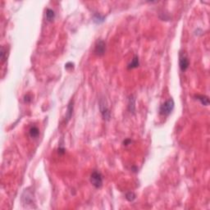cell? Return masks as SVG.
Instances as JSON below:
<instances>
[{
	"mask_svg": "<svg viewBox=\"0 0 210 210\" xmlns=\"http://www.w3.org/2000/svg\"><path fill=\"white\" fill-rule=\"evenodd\" d=\"M174 101L172 98H169L164 103H162L159 109V113L162 116H168L174 108Z\"/></svg>",
	"mask_w": 210,
	"mask_h": 210,
	"instance_id": "1",
	"label": "cell"
},
{
	"mask_svg": "<svg viewBox=\"0 0 210 210\" xmlns=\"http://www.w3.org/2000/svg\"><path fill=\"white\" fill-rule=\"evenodd\" d=\"M90 182L95 188H100L103 186V176L100 172L94 171L90 176Z\"/></svg>",
	"mask_w": 210,
	"mask_h": 210,
	"instance_id": "2",
	"label": "cell"
},
{
	"mask_svg": "<svg viewBox=\"0 0 210 210\" xmlns=\"http://www.w3.org/2000/svg\"><path fill=\"white\" fill-rule=\"evenodd\" d=\"M106 50V44L103 40H98L95 44L94 48V54L97 56H103Z\"/></svg>",
	"mask_w": 210,
	"mask_h": 210,
	"instance_id": "3",
	"label": "cell"
},
{
	"mask_svg": "<svg viewBox=\"0 0 210 210\" xmlns=\"http://www.w3.org/2000/svg\"><path fill=\"white\" fill-rule=\"evenodd\" d=\"M21 200L23 202V204L25 205H28V204H32L34 198H33V195L32 193L29 191L28 190H25L22 195V198Z\"/></svg>",
	"mask_w": 210,
	"mask_h": 210,
	"instance_id": "4",
	"label": "cell"
},
{
	"mask_svg": "<svg viewBox=\"0 0 210 210\" xmlns=\"http://www.w3.org/2000/svg\"><path fill=\"white\" fill-rule=\"evenodd\" d=\"M180 63V68L182 72H186V70L188 69L189 65H190V62H189V59H188L186 54H180V63Z\"/></svg>",
	"mask_w": 210,
	"mask_h": 210,
	"instance_id": "5",
	"label": "cell"
},
{
	"mask_svg": "<svg viewBox=\"0 0 210 210\" xmlns=\"http://www.w3.org/2000/svg\"><path fill=\"white\" fill-rule=\"evenodd\" d=\"M100 111H101V114L103 116L104 120H109L110 118V112L109 109L107 108L106 104L103 103V101L100 102Z\"/></svg>",
	"mask_w": 210,
	"mask_h": 210,
	"instance_id": "6",
	"label": "cell"
},
{
	"mask_svg": "<svg viewBox=\"0 0 210 210\" xmlns=\"http://www.w3.org/2000/svg\"><path fill=\"white\" fill-rule=\"evenodd\" d=\"M72 112H73V101L71 100L70 103H68L67 106V113H66V117H65V121L68 122L71 119V117L72 116Z\"/></svg>",
	"mask_w": 210,
	"mask_h": 210,
	"instance_id": "7",
	"label": "cell"
},
{
	"mask_svg": "<svg viewBox=\"0 0 210 210\" xmlns=\"http://www.w3.org/2000/svg\"><path fill=\"white\" fill-rule=\"evenodd\" d=\"M195 98H196V99H197V100H199V101H200L203 105H204V106H208V105L209 104V97H207L205 95H200V94H198V95H196V96H195Z\"/></svg>",
	"mask_w": 210,
	"mask_h": 210,
	"instance_id": "8",
	"label": "cell"
},
{
	"mask_svg": "<svg viewBox=\"0 0 210 210\" xmlns=\"http://www.w3.org/2000/svg\"><path fill=\"white\" fill-rule=\"evenodd\" d=\"M139 65H140V62H139V58H138L137 56H135V57H134V59L132 60V62H131L130 63L128 64V67H127V68H128V69L136 68V67H139Z\"/></svg>",
	"mask_w": 210,
	"mask_h": 210,
	"instance_id": "9",
	"label": "cell"
},
{
	"mask_svg": "<svg viewBox=\"0 0 210 210\" xmlns=\"http://www.w3.org/2000/svg\"><path fill=\"white\" fill-rule=\"evenodd\" d=\"M55 18V12L54 10L48 9L46 10V19L48 21H53Z\"/></svg>",
	"mask_w": 210,
	"mask_h": 210,
	"instance_id": "10",
	"label": "cell"
},
{
	"mask_svg": "<svg viewBox=\"0 0 210 210\" xmlns=\"http://www.w3.org/2000/svg\"><path fill=\"white\" fill-rule=\"evenodd\" d=\"M29 133L31 138H36V137H38V136H39V129L36 127H32L30 129Z\"/></svg>",
	"mask_w": 210,
	"mask_h": 210,
	"instance_id": "11",
	"label": "cell"
},
{
	"mask_svg": "<svg viewBox=\"0 0 210 210\" xmlns=\"http://www.w3.org/2000/svg\"><path fill=\"white\" fill-rule=\"evenodd\" d=\"M129 109L131 112H135V98L133 97L130 98V102H129Z\"/></svg>",
	"mask_w": 210,
	"mask_h": 210,
	"instance_id": "12",
	"label": "cell"
},
{
	"mask_svg": "<svg viewBox=\"0 0 210 210\" xmlns=\"http://www.w3.org/2000/svg\"><path fill=\"white\" fill-rule=\"evenodd\" d=\"M126 199H127L128 201H130V202L133 201L135 199H136V195H135V193H133V192H128L127 195H126Z\"/></svg>",
	"mask_w": 210,
	"mask_h": 210,
	"instance_id": "13",
	"label": "cell"
},
{
	"mask_svg": "<svg viewBox=\"0 0 210 210\" xmlns=\"http://www.w3.org/2000/svg\"><path fill=\"white\" fill-rule=\"evenodd\" d=\"M0 55H1L2 62H4L5 59H6V57H5V55H6V51H5V49L3 47L1 48V53H0Z\"/></svg>",
	"mask_w": 210,
	"mask_h": 210,
	"instance_id": "14",
	"label": "cell"
},
{
	"mask_svg": "<svg viewBox=\"0 0 210 210\" xmlns=\"http://www.w3.org/2000/svg\"><path fill=\"white\" fill-rule=\"evenodd\" d=\"M32 101V97L30 94H26L25 96L24 97V102L26 103H30Z\"/></svg>",
	"mask_w": 210,
	"mask_h": 210,
	"instance_id": "15",
	"label": "cell"
},
{
	"mask_svg": "<svg viewBox=\"0 0 210 210\" xmlns=\"http://www.w3.org/2000/svg\"><path fill=\"white\" fill-rule=\"evenodd\" d=\"M130 142H131V140H126L124 141V144H125L126 145H128V144H129Z\"/></svg>",
	"mask_w": 210,
	"mask_h": 210,
	"instance_id": "16",
	"label": "cell"
}]
</instances>
